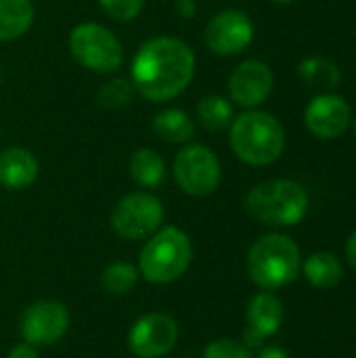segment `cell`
I'll use <instances>...</instances> for the list:
<instances>
[{
  "label": "cell",
  "instance_id": "obj_22",
  "mask_svg": "<svg viewBox=\"0 0 356 358\" xmlns=\"http://www.w3.org/2000/svg\"><path fill=\"white\" fill-rule=\"evenodd\" d=\"M138 281V271L130 262H113L101 275V285L111 296H126L134 289Z\"/></svg>",
  "mask_w": 356,
  "mask_h": 358
},
{
  "label": "cell",
  "instance_id": "obj_23",
  "mask_svg": "<svg viewBox=\"0 0 356 358\" xmlns=\"http://www.w3.org/2000/svg\"><path fill=\"white\" fill-rule=\"evenodd\" d=\"M132 94H134L132 82H128L124 78H118V80H111V82H107V84H103L99 88L97 101L105 109H120V107L130 103Z\"/></svg>",
  "mask_w": 356,
  "mask_h": 358
},
{
  "label": "cell",
  "instance_id": "obj_20",
  "mask_svg": "<svg viewBox=\"0 0 356 358\" xmlns=\"http://www.w3.org/2000/svg\"><path fill=\"white\" fill-rule=\"evenodd\" d=\"M298 73L308 86H317V88H336L342 80L340 67L334 61L321 57L304 59L298 67Z\"/></svg>",
  "mask_w": 356,
  "mask_h": 358
},
{
  "label": "cell",
  "instance_id": "obj_29",
  "mask_svg": "<svg viewBox=\"0 0 356 358\" xmlns=\"http://www.w3.org/2000/svg\"><path fill=\"white\" fill-rule=\"evenodd\" d=\"M178 13L183 17H193L195 15V4L191 0H178Z\"/></svg>",
  "mask_w": 356,
  "mask_h": 358
},
{
  "label": "cell",
  "instance_id": "obj_14",
  "mask_svg": "<svg viewBox=\"0 0 356 358\" xmlns=\"http://www.w3.org/2000/svg\"><path fill=\"white\" fill-rule=\"evenodd\" d=\"M283 323V304L273 294H258L248 306V334L245 342L258 346L262 340L275 336Z\"/></svg>",
  "mask_w": 356,
  "mask_h": 358
},
{
  "label": "cell",
  "instance_id": "obj_8",
  "mask_svg": "<svg viewBox=\"0 0 356 358\" xmlns=\"http://www.w3.org/2000/svg\"><path fill=\"white\" fill-rule=\"evenodd\" d=\"M220 162L212 149L204 145H189L176 153L174 178L178 187L193 197L210 195L220 185Z\"/></svg>",
  "mask_w": 356,
  "mask_h": 358
},
{
  "label": "cell",
  "instance_id": "obj_11",
  "mask_svg": "<svg viewBox=\"0 0 356 358\" xmlns=\"http://www.w3.org/2000/svg\"><path fill=\"white\" fill-rule=\"evenodd\" d=\"M204 36L212 52L220 57H233L250 46L254 38V23L243 10L227 8L210 19Z\"/></svg>",
  "mask_w": 356,
  "mask_h": 358
},
{
  "label": "cell",
  "instance_id": "obj_30",
  "mask_svg": "<svg viewBox=\"0 0 356 358\" xmlns=\"http://www.w3.org/2000/svg\"><path fill=\"white\" fill-rule=\"evenodd\" d=\"M273 2H279V4H292V2H296V0H273Z\"/></svg>",
  "mask_w": 356,
  "mask_h": 358
},
{
  "label": "cell",
  "instance_id": "obj_25",
  "mask_svg": "<svg viewBox=\"0 0 356 358\" xmlns=\"http://www.w3.org/2000/svg\"><path fill=\"white\" fill-rule=\"evenodd\" d=\"M204 358H254L250 348L245 344H239L235 340H216L212 342L206 352Z\"/></svg>",
  "mask_w": 356,
  "mask_h": 358
},
{
  "label": "cell",
  "instance_id": "obj_27",
  "mask_svg": "<svg viewBox=\"0 0 356 358\" xmlns=\"http://www.w3.org/2000/svg\"><path fill=\"white\" fill-rule=\"evenodd\" d=\"M346 258H348V264L356 271V231L346 241Z\"/></svg>",
  "mask_w": 356,
  "mask_h": 358
},
{
  "label": "cell",
  "instance_id": "obj_6",
  "mask_svg": "<svg viewBox=\"0 0 356 358\" xmlns=\"http://www.w3.org/2000/svg\"><path fill=\"white\" fill-rule=\"evenodd\" d=\"M69 50L76 61L97 73L115 71L124 52L120 40L99 23H80L69 34Z\"/></svg>",
  "mask_w": 356,
  "mask_h": 358
},
{
  "label": "cell",
  "instance_id": "obj_28",
  "mask_svg": "<svg viewBox=\"0 0 356 358\" xmlns=\"http://www.w3.org/2000/svg\"><path fill=\"white\" fill-rule=\"evenodd\" d=\"M258 358H290V355L283 348H279V346H269V348H264L260 352Z\"/></svg>",
  "mask_w": 356,
  "mask_h": 358
},
{
  "label": "cell",
  "instance_id": "obj_1",
  "mask_svg": "<svg viewBox=\"0 0 356 358\" xmlns=\"http://www.w3.org/2000/svg\"><path fill=\"white\" fill-rule=\"evenodd\" d=\"M193 73V50L183 40L170 36L147 40L132 61V86L151 103L176 99L191 84Z\"/></svg>",
  "mask_w": 356,
  "mask_h": 358
},
{
  "label": "cell",
  "instance_id": "obj_7",
  "mask_svg": "<svg viewBox=\"0 0 356 358\" xmlns=\"http://www.w3.org/2000/svg\"><path fill=\"white\" fill-rule=\"evenodd\" d=\"M164 222V206L151 193H128L111 212L113 231L130 241L149 239Z\"/></svg>",
  "mask_w": 356,
  "mask_h": 358
},
{
  "label": "cell",
  "instance_id": "obj_5",
  "mask_svg": "<svg viewBox=\"0 0 356 358\" xmlns=\"http://www.w3.org/2000/svg\"><path fill=\"white\" fill-rule=\"evenodd\" d=\"M245 208L258 222L271 227H294L308 212V193L296 180H266L248 193Z\"/></svg>",
  "mask_w": 356,
  "mask_h": 358
},
{
  "label": "cell",
  "instance_id": "obj_2",
  "mask_svg": "<svg viewBox=\"0 0 356 358\" xmlns=\"http://www.w3.org/2000/svg\"><path fill=\"white\" fill-rule=\"evenodd\" d=\"M233 153L250 166L277 162L285 147V132L277 117L266 111H248L231 124Z\"/></svg>",
  "mask_w": 356,
  "mask_h": 358
},
{
  "label": "cell",
  "instance_id": "obj_3",
  "mask_svg": "<svg viewBox=\"0 0 356 358\" xmlns=\"http://www.w3.org/2000/svg\"><path fill=\"white\" fill-rule=\"evenodd\" d=\"M248 273L252 281L266 292L294 283L300 273V250L296 241L279 233L260 237L250 248Z\"/></svg>",
  "mask_w": 356,
  "mask_h": 358
},
{
  "label": "cell",
  "instance_id": "obj_16",
  "mask_svg": "<svg viewBox=\"0 0 356 358\" xmlns=\"http://www.w3.org/2000/svg\"><path fill=\"white\" fill-rule=\"evenodd\" d=\"M34 21L31 0H0V42L23 36Z\"/></svg>",
  "mask_w": 356,
  "mask_h": 358
},
{
  "label": "cell",
  "instance_id": "obj_10",
  "mask_svg": "<svg viewBox=\"0 0 356 358\" xmlns=\"http://www.w3.org/2000/svg\"><path fill=\"white\" fill-rule=\"evenodd\" d=\"M178 342V325L170 315L151 313L141 317L130 334L128 346L136 358H162L172 352Z\"/></svg>",
  "mask_w": 356,
  "mask_h": 358
},
{
  "label": "cell",
  "instance_id": "obj_24",
  "mask_svg": "<svg viewBox=\"0 0 356 358\" xmlns=\"http://www.w3.org/2000/svg\"><path fill=\"white\" fill-rule=\"evenodd\" d=\"M101 8L115 21H132L145 6V0H99Z\"/></svg>",
  "mask_w": 356,
  "mask_h": 358
},
{
  "label": "cell",
  "instance_id": "obj_31",
  "mask_svg": "<svg viewBox=\"0 0 356 358\" xmlns=\"http://www.w3.org/2000/svg\"><path fill=\"white\" fill-rule=\"evenodd\" d=\"M355 134H356V120H355Z\"/></svg>",
  "mask_w": 356,
  "mask_h": 358
},
{
  "label": "cell",
  "instance_id": "obj_15",
  "mask_svg": "<svg viewBox=\"0 0 356 358\" xmlns=\"http://www.w3.org/2000/svg\"><path fill=\"white\" fill-rule=\"evenodd\" d=\"M38 159L23 147H10L0 153V185L6 189H25L38 178Z\"/></svg>",
  "mask_w": 356,
  "mask_h": 358
},
{
  "label": "cell",
  "instance_id": "obj_13",
  "mask_svg": "<svg viewBox=\"0 0 356 358\" xmlns=\"http://www.w3.org/2000/svg\"><path fill=\"white\" fill-rule=\"evenodd\" d=\"M304 124L319 138H338L350 124V107L338 94H319L308 103L304 111Z\"/></svg>",
  "mask_w": 356,
  "mask_h": 358
},
{
  "label": "cell",
  "instance_id": "obj_18",
  "mask_svg": "<svg viewBox=\"0 0 356 358\" xmlns=\"http://www.w3.org/2000/svg\"><path fill=\"white\" fill-rule=\"evenodd\" d=\"M153 130L166 143H187L195 134V124L185 111L166 109L153 117Z\"/></svg>",
  "mask_w": 356,
  "mask_h": 358
},
{
  "label": "cell",
  "instance_id": "obj_17",
  "mask_svg": "<svg viewBox=\"0 0 356 358\" xmlns=\"http://www.w3.org/2000/svg\"><path fill=\"white\" fill-rule=\"evenodd\" d=\"M130 176L145 189H155L166 180V162L153 149H138L130 157Z\"/></svg>",
  "mask_w": 356,
  "mask_h": 358
},
{
  "label": "cell",
  "instance_id": "obj_19",
  "mask_svg": "<svg viewBox=\"0 0 356 358\" xmlns=\"http://www.w3.org/2000/svg\"><path fill=\"white\" fill-rule=\"evenodd\" d=\"M304 275L308 283L319 289H327L340 283L342 279V262L327 252H317L304 262Z\"/></svg>",
  "mask_w": 356,
  "mask_h": 358
},
{
  "label": "cell",
  "instance_id": "obj_12",
  "mask_svg": "<svg viewBox=\"0 0 356 358\" xmlns=\"http://www.w3.org/2000/svg\"><path fill=\"white\" fill-rule=\"evenodd\" d=\"M273 90V71L266 63L258 59L243 61L237 65L229 78L231 99L241 107H258L262 105Z\"/></svg>",
  "mask_w": 356,
  "mask_h": 358
},
{
  "label": "cell",
  "instance_id": "obj_32",
  "mask_svg": "<svg viewBox=\"0 0 356 358\" xmlns=\"http://www.w3.org/2000/svg\"><path fill=\"white\" fill-rule=\"evenodd\" d=\"M0 78H2V71H0Z\"/></svg>",
  "mask_w": 356,
  "mask_h": 358
},
{
  "label": "cell",
  "instance_id": "obj_4",
  "mask_svg": "<svg viewBox=\"0 0 356 358\" xmlns=\"http://www.w3.org/2000/svg\"><path fill=\"white\" fill-rule=\"evenodd\" d=\"M193 260V245L187 233L178 227H166L155 231L141 250L138 273L149 283H174L178 281Z\"/></svg>",
  "mask_w": 356,
  "mask_h": 358
},
{
  "label": "cell",
  "instance_id": "obj_26",
  "mask_svg": "<svg viewBox=\"0 0 356 358\" xmlns=\"http://www.w3.org/2000/svg\"><path fill=\"white\" fill-rule=\"evenodd\" d=\"M6 358H38V350H36V346H31V344L23 342V344L13 346Z\"/></svg>",
  "mask_w": 356,
  "mask_h": 358
},
{
  "label": "cell",
  "instance_id": "obj_9",
  "mask_svg": "<svg viewBox=\"0 0 356 358\" xmlns=\"http://www.w3.org/2000/svg\"><path fill=\"white\" fill-rule=\"evenodd\" d=\"M69 329V313L63 304L40 300L29 304L19 319V334L23 342L40 348L59 342Z\"/></svg>",
  "mask_w": 356,
  "mask_h": 358
},
{
  "label": "cell",
  "instance_id": "obj_21",
  "mask_svg": "<svg viewBox=\"0 0 356 358\" xmlns=\"http://www.w3.org/2000/svg\"><path fill=\"white\" fill-rule=\"evenodd\" d=\"M197 117L204 124V128H208L212 132L225 130L227 126L233 124V105L220 94H210L199 101Z\"/></svg>",
  "mask_w": 356,
  "mask_h": 358
}]
</instances>
